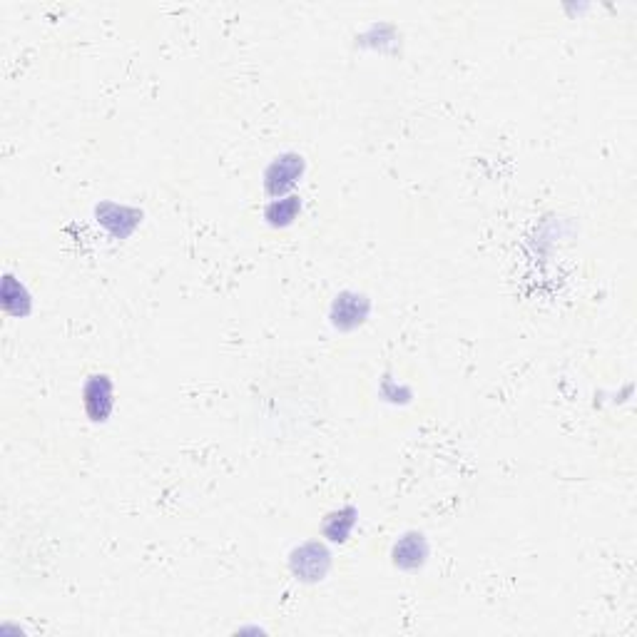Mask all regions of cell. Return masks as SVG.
Listing matches in <instances>:
<instances>
[{"instance_id":"1","label":"cell","mask_w":637,"mask_h":637,"mask_svg":"<svg viewBox=\"0 0 637 637\" xmlns=\"http://www.w3.org/2000/svg\"><path fill=\"white\" fill-rule=\"evenodd\" d=\"M304 172H307V162H304V157L299 152H282L264 170V192L272 200L294 195Z\"/></svg>"},{"instance_id":"2","label":"cell","mask_w":637,"mask_h":637,"mask_svg":"<svg viewBox=\"0 0 637 637\" xmlns=\"http://www.w3.org/2000/svg\"><path fill=\"white\" fill-rule=\"evenodd\" d=\"M331 570V550L321 540H307L289 553V573L299 583H321Z\"/></svg>"},{"instance_id":"3","label":"cell","mask_w":637,"mask_h":637,"mask_svg":"<svg viewBox=\"0 0 637 637\" xmlns=\"http://www.w3.org/2000/svg\"><path fill=\"white\" fill-rule=\"evenodd\" d=\"M371 314V299L361 292L336 294L329 307V321L336 331H356L361 324H366Z\"/></svg>"},{"instance_id":"4","label":"cell","mask_w":637,"mask_h":637,"mask_svg":"<svg viewBox=\"0 0 637 637\" xmlns=\"http://www.w3.org/2000/svg\"><path fill=\"white\" fill-rule=\"evenodd\" d=\"M85 414L93 424H105L115 411V384L107 374H95L83 386Z\"/></svg>"},{"instance_id":"5","label":"cell","mask_w":637,"mask_h":637,"mask_svg":"<svg viewBox=\"0 0 637 637\" xmlns=\"http://www.w3.org/2000/svg\"><path fill=\"white\" fill-rule=\"evenodd\" d=\"M428 555H431V548H428V538L421 531L404 533L391 545V563L404 573H419L426 565Z\"/></svg>"},{"instance_id":"6","label":"cell","mask_w":637,"mask_h":637,"mask_svg":"<svg viewBox=\"0 0 637 637\" xmlns=\"http://www.w3.org/2000/svg\"><path fill=\"white\" fill-rule=\"evenodd\" d=\"M95 214H98V222L103 224L107 232L117 239H125L140 227L142 222V212L132 210V207L117 205V202H103V205L95 207Z\"/></svg>"},{"instance_id":"7","label":"cell","mask_w":637,"mask_h":637,"mask_svg":"<svg viewBox=\"0 0 637 637\" xmlns=\"http://www.w3.org/2000/svg\"><path fill=\"white\" fill-rule=\"evenodd\" d=\"M356 523H359V511H356L354 506H341L324 518V523H321V535H324L329 543L344 545L346 540L351 538V533H354Z\"/></svg>"},{"instance_id":"8","label":"cell","mask_w":637,"mask_h":637,"mask_svg":"<svg viewBox=\"0 0 637 637\" xmlns=\"http://www.w3.org/2000/svg\"><path fill=\"white\" fill-rule=\"evenodd\" d=\"M299 214H302V197L299 195L277 197V200H269L267 207H264V219L274 229L292 227Z\"/></svg>"},{"instance_id":"9","label":"cell","mask_w":637,"mask_h":637,"mask_svg":"<svg viewBox=\"0 0 637 637\" xmlns=\"http://www.w3.org/2000/svg\"><path fill=\"white\" fill-rule=\"evenodd\" d=\"M3 309L10 317H28L30 309H33V299H30L28 289L13 277V274H5L3 282Z\"/></svg>"},{"instance_id":"10","label":"cell","mask_w":637,"mask_h":637,"mask_svg":"<svg viewBox=\"0 0 637 637\" xmlns=\"http://www.w3.org/2000/svg\"><path fill=\"white\" fill-rule=\"evenodd\" d=\"M381 396H384L389 404H409L411 401V389L409 386H401L396 384L391 376H384V381H381Z\"/></svg>"}]
</instances>
